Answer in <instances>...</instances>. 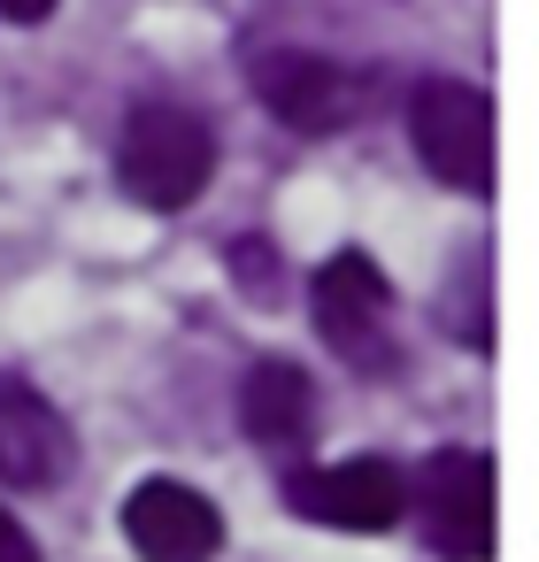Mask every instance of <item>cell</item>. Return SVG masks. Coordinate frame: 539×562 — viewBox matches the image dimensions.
Listing matches in <instances>:
<instances>
[{"label":"cell","instance_id":"cell-1","mask_svg":"<svg viewBox=\"0 0 539 562\" xmlns=\"http://www.w3.org/2000/svg\"><path fill=\"white\" fill-rule=\"evenodd\" d=\"M216 178V132L209 116L178 109V101H139L124 116V139H116V186L139 201V209H193Z\"/></svg>","mask_w":539,"mask_h":562},{"label":"cell","instance_id":"cell-2","mask_svg":"<svg viewBox=\"0 0 539 562\" xmlns=\"http://www.w3.org/2000/svg\"><path fill=\"white\" fill-rule=\"evenodd\" d=\"M408 139L424 170L454 193H493V93L470 78H424L408 93Z\"/></svg>","mask_w":539,"mask_h":562},{"label":"cell","instance_id":"cell-3","mask_svg":"<svg viewBox=\"0 0 539 562\" xmlns=\"http://www.w3.org/2000/svg\"><path fill=\"white\" fill-rule=\"evenodd\" d=\"M424 539L447 562H493V454L485 447H439L424 477L408 485Z\"/></svg>","mask_w":539,"mask_h":562},{"label":"cell","instance_id":"cell-4","mask_svg":"<svg viewBox=\"0 0 539 562\" xmlns=\"http://www.w3.org/2000/svg\"><path fill=\"white\" fill-rule=\"evenodd\" d=\"M255 101H262L278 124L324 139V132H347V124L378 101V86H370L362 70H339V63L308 55V47H270V55H255Z\"/></svg>","mask_w":539,"mask_h":562},{"label":"cell","instance_id":"cell-5","mask_svg":"<svg viewBox=\"0 0 539 562\" xmlns=\"http://www.w3.org/2000/svg\"><path fill=\"white\" fill-rule=\"evenodd\" d=\"M285 508L332 531H393L408 516V477L385 454H355V462H324V470H293L285 477Z\"/></svg>","mask_w":539,"mask_h":562},{"label":"cell","instance_id":"cell-6","mask_svg":"<svg viewBox=\"0 0 539 562\" xmlns=\"http://www.w3.org/2000/svg\"><path fill=\"white\" fill-rule=\"evenodd\" d=\"M308 308H316V331H324L332 355H347V362H385V355H393V347H385L393 285H385V270H378L362 247H347V255H332V262L316 270Z\"/></svg>","mask_w":539,"mask_h":562},{"label":"cell","instance_id":"cell-7","mask_svg":"<svg viewBox=\"0 0 539 562\" xmlns=\"http://www.w3.org/2000/svg\"><path fill=\"white\" fill-rule=\"evenodd\" d=\"M124 539L139 547V562H209L224 547V516L186 477H147L124 501Z\"/></svg>","mask_w":539,"mask_h":562},{"label":"cell","instance_id":"cell-8","mask_svg":"<svg viewBox=\"0 0 539 562\" xmlns=\"http://www.w3.org/2000/svg\"><path fill=\"white\" fill-rule=\"evenodd\" d=\"M70 454H78V447H70L63 408H55L32 378L0 370V485L40 493V485L70 477Z\"/></svg>","mask_w":539,"mask_h":562},{"label":"cell","instance_id":"cell-9","mask_svg":"<svg viewBox=\"0 0 539 562\" xmlns=\"http://www.w3.org/2000/svg\"><path fill=\"white\" fill-rule=\"evenodd\" d=\"M239 424L255 447H308L316 431V385L293 362H255L239 385Z\"/></svg>","mask_w":539,"mask_h":562},{"label":"cell","instance_id":"cell-10","mask_svg":"<svg viewBox=\"0 0 539 562\" xmlns=\"http://www.w3.org/2000/svg\"><path fill=\"white\" fill-rule=\"evenodd\" d=\"M0 562H40V547H32V531L9 516V508H0Z\"/></svg>","mask_w":539,"mask_h":562},{"label":"cell","instance_id":"cell-11","mask_svg":"<svg viewBox=\"0 0 539 562\" xmlns=\"http://www.w3.org/2000/svg\"><path fill=\"white\" fill-rule=\"evenodd\" d=\"M0 16H9V24H47L55 0H0Z\"/></svg>","mask_w":539,"mask_h":562}]
</instances>
